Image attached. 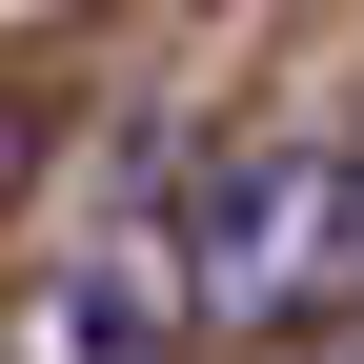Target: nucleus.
Instances as JSON below:
<instances>
[{
  "label": "nucleus",
  "instance_id": "obj_1",
  "mask_svg": "<svg viewBox=\"0 0 364 364\" xmlns=\"http://www.w3.org/2000/svg\"><path fill=\"white\" fill-rule=\"evenodd\" d=\"M324 284H364V162L344 142H263L203 182V243H182V304L203 324H304Z\"/></svg>",
  "mask_w": 364,
  "mask_h": 364
},
{
  "label": "nucleus",
  "instance_id": "obj_2",
  "mask_svg": "<svg viewBox=\"0 0 364 364\" xmlns=\"http://www.w3.org/2000/svg\"><path fill=\"white\" fill-rule=\"evenodd\" d=\"M21 182H41V122H21V102H0V223H21Z\"/></svg>",
  "mask_w": 364,
  "mask_h": 364
}]
</instances>
